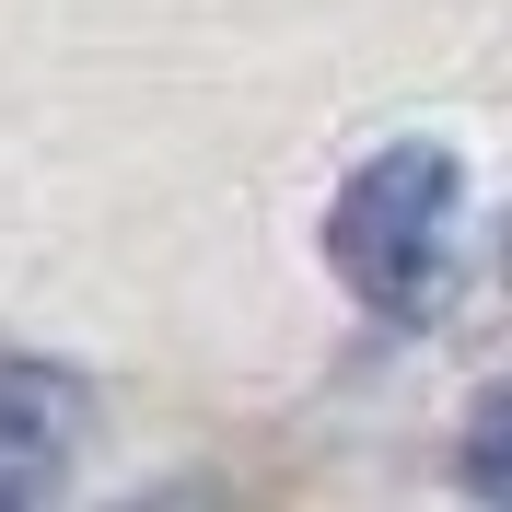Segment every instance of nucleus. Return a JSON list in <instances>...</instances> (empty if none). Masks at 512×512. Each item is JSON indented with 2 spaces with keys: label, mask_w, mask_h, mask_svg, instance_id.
<instances>
[{
  "label": "nucleus",
  "mask_w": 512,
  "mask_h": 512,
  "mask_svg": "<svg viewBox=\"0 0 512 512\" xmlns=\"http://www.w3.org/2000/svg\"><path fill=\"white\" fill-rule=\"evenodd\" d=\"M82 454V384L0 350V501H47Z\"/></svg>",
  "instance_id": "obj_2"
},
{
  "label": "nucleus",
  "mask_w": 512,
  "mask_h": 512,
  "mask_svg": "<svg viewBox=\"0 0 512 512\" xmlns=\"http://www.w3.org/2000/svg\"><path fill=\"white\" fill-rule=\"evenodd\" d=\"M466 489H478V501H501V489H512V466H501V396H489L478 431H466Z\"/></svg>",
  "instance_id": "obj_3"
},
{
  "label": "nucleus",
  "mask_w": 512,
  "mask_h": 512,
  "mask_svg": "<svg viewBox=\"0 0 512 512\" xmlns=\"http://www.w3.org/2000/svg\"><path fill=\"white\" fill-rule=\"evenodd\" d=\"M454 256H466V163L443 140H396L326 198V268L396 326L443 315Z\"/></svg>",
  "instance_id": "obj_1"
}]
</instances>
